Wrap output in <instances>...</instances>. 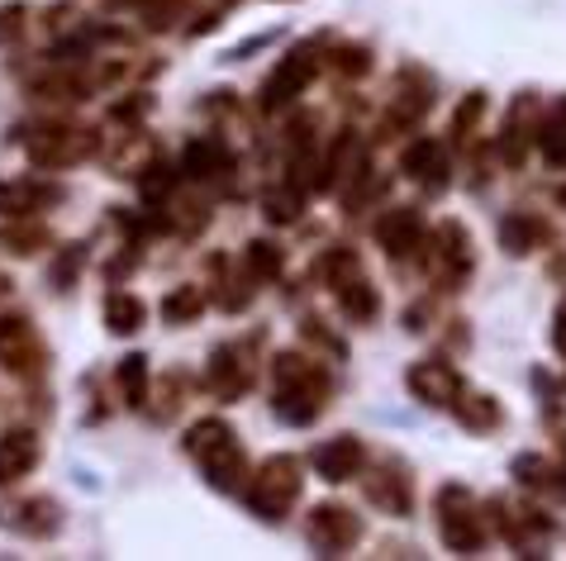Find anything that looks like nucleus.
I'll return each mask as SVG.
<instances>
[{
  "instance_id": "17",
  "label": "nucleus",
  "mask_w": 566,
  "mask_h": 561,
  "mask_svg": "<svg viewBox=\"0 0 566 561\" xmlns=\"http://www.w3.org/2000/svg\"><path fill=\"white\" fill-rule=\"evenodd\" d=\"M371 239H376V247H381L390 262H410V257L423 253L429 229H423V214L415 205H396V210H386L381 220H376Z\"/></svg>"
},
{
  "instance_id": "4",
  "label": "nucleus",
  "mask_w": 566,
  "mask_h": 561,
  "mask_svg": "<svg viewBox=\"0 0 566 561\" xmlns=\"http://www.w3.org/2000/svg\"><path fill=\"white\" fill-rule=\"evenodd\" d=\"M305 495V462L295 452H272L262 466H253V480L243 490V505L262 523H281L286 514L301 505Z\"/></svg>"
},
{
  "instance_id": "24",
  "label": "nucleus",
  "mask_w": 566,
  "mask_h": 561,
  "mask_svg": "<svg viewBox=\"0 0 566 561\" xmlns=\"http://www.w3.org/2000/svg\"><path fill=\"white\" fill-rule=\"evenodd\" d=\"M538 138V100L533 96H518L505 115V129H500V158L510 167H518L528 158V144Z\"/></svg>"
},
{
  "instance_id": "20",
  "label": "nucleus",
  "mask_w": 566,
  "mask_h": 561,
  "mask_svg": "<svg viewBox=\"0 0 566 561\" xmlns=\"http://www.w3.org/2000/svg\"><path fill=\"white\" fill-rule=\"evenodd\" d=\"M405 385H410V395L419 404H429V410H452V400L467 391L458 367L443 362V357H423V362H415L405 371Z\"/></svg>"
},
{
  "instance_id": "19",
  "label": "nucleus",
  "mask_w": 566,
  "mask_h": 561,
  "mask_svg": "<svg viewBox=\"0 0 566 561\" xmlns=\"http://www.w3.org/2000/svg\"><path fill=\"white\" fill-rule=\"evenodd\" d=\"M181 177L200 186H229L233 181V148L219 134H196L181 148Z\"/></svg>"
},
{
  "instance_id": "34",
  "label": "nucleus",
  "mask_w": 566,
  "mask_h": 561,
  "mask_svg": "<svg viewBox=\"0 0 566 561\" xmlns=\"http://www.w3.org/2000/svg\"><path fill=\"white\" fill-rule=\"evenodd\" d=\"M181 395H186V371H167V377L153 381L148 391V414L157 424H171V419L181 414Z\"/></svg>"
},
{
  "instance_id": "10",
  "label": "nucleus",
  "mask_w": 566,
  "mask_h": 561,
  "mask_svg": "<svg viewBox=\"0 0 566 561\" xmlns=\"http://www.w3.org/2000/svg\"><path fill=\"white\" fill-rule=\"evenodd\" d=\"M206 391L219 400V404H239L248 391L258 385V352L253 342H219L206 362Z\"/></svg>"
},
{
  "instance_id": "33",
  "label": "nucleus",
  "mask_w": 566,
  "mask_h": 561,
  "mask_svg": "<svg viewBox=\"0 0 566 561\" xmlns=\"http://www.w3.org/2000/svg\"><path fill=\"white\" fill-rule=\"evenodd\" d=\"M243 267L258 276V286H272V280H281V272H286V247L272 239H253L243 247Z\"/></svg>"
},
{
  "instance_id": "2",
  "label": "nucleus",
  "mask_w": 566,
  "mask_h": 561,
  "mask_svg": "<svg viewBox=\"0 0 566 561\" xmlns=\"http://www.w3.org/2000/svg\"><path fill=\"white\" fill-rule=\"evenodd\" d=\"M181 452L196 462V472L206 476L210 490L243 500L248 480H253V462H248V447L233 433V424H224V419H196L181 438Z\"/></svg>"
},
{
  "instance_id": "23",
  "label": "nucleus",
  "mask_w": 566,
  "mask_h": 561,
  "mask_svg": "<svg viewBox=\"0 0 566 561\" xmlns=\"http://www.w3.org/2000/svg\"><path fill=\"white\" fill-rule=\"evenodd\" d=\"M491 514H495V528H500V533H505V538L514 542L518 552H533V548H538V542H543L547 533H553V523H547L538 509H528V505L495 500V505H491Z\"/></svg>"
},
{
  "instance_id": "11",
  "label": "nucleus",
  "mask_w": 566,
  "mask_h": 561,
  "mask_svg": "<svg viewBox=\"0 0 566 561\" xmlns=\"http://www.w3.org/2000/svg\"><path fill=\"white\" fill-rule=\"evenodd\" d=\"M361 533H367L361 514L338 500H324L305 514V542L314 548V557H348L361 542Z\"/></svg>"
},
{
  "instance_id": "26",
  "label": "nucleus",
  "mask_w": 566,
  "mask_h": 561,
  "mask_svg": "<svg viewBox=\"0 0 566 561\" xmlns=\"http://www.w3.org/2000/svg\"><path fill=\"white\" fill-rule=\"evenodd\" d=\"M43 247H53L49 224H39V220H6L0 224V253L6 257H39Z\"/></svg>"
},
{
  "instance_id": "42",
  "label": "nucleus",
  "mask_w": 566,
  "mask_h": 561,
  "mask_svg": "<svg viewBox=\"0 0 566 561\" xmlns=\"http://www.w3.org/2000/svg\"><path fill=\"white\" fill-rule=\"evenodd\" d=\"M10 290H14V280H10L6 272H0V300H10Z\"/></svg>"
},
{
  "instance_id": "9",
  "label": "nucleus",
  "mask_w": 566,
  "mask_h": 561,
  "mask_svg": "<svg viewBox=\"0 0 566 561\" xmlns=\"http://www.w3.org/2000/svg\"><path fill=\"white\" fill-rule=\"evenodd\" d=\"M53 352L49 342H43L39 324L29 315H0V367L10 371V377L20 381H39L43 371H49Z\"/></svg>"
},
{
  "instance_id": "13",
  "label": "nucleus",
  "mask_w": 566,
  "mask_h": 561,
  "mask_svg": "<svg viewBox=\"0 0 566 561\" xmlns=\"http://www.w3.org/2000/svg\"><path fill=\"white\" fill-rule=\"evenodd\" d=\"M429 110H433V82L423 72H415V67H405L400 76H396V91L386 96V110H381V138H400V134H410V129H419L423 119H429Z\"/></svg>"
},
{
  "instance_id": "41",
  "label": "nucleus",
  "mask_w": 566,
  "mask_h": 561,
  "mask_svg": "<svg viewBox=\"0 0 566 561\" xmlns=\"http://www.w3.org/2000/svg\"><path fill=\"white\" fill-rule=\"evenodd\" d=\"M553 342L566 352V300H562V309H557V329H553Z\"/></svg>"
},
{
  "instance_id": "5",
  "label": "nucleus",
  "mask_w": 566,
  "mask_h": 561,
  "mask_svg": "<svg viewBox=\"0 0 566 561\" xmlns=\"http://www.w3.org/2000/svg\"><path fill=\"white\" fill-rule=\"evenodd\" d=\"M319 276H324L328 295H334V305L343 309V319L361 324V329L376 324V315H381V290L371 286L357 247H328L319 257Z\"/></svg>"
},
{
  "instance_id": "3",
  "label": "nucleus",
  "mask_w": 566,
  "mask_h": 561,
  "mask_svg": "<svg viewBox=\"0 0 566 561\" xmlns=\"http://www.w3.org/2000/svg\"><path fill=\"white\" fill-rule=\"evenodd\" d=\"M24 152L39 171H67L82 167L91 158H101L105 134L91 129V124H67V119H39L34 129H24Z\"/></svg>"
},
{
  "instance_id": "39",
  "label": "nucleus",
  "mask_w": 566,
  "mask_h": 561,
  "mask_svg": "<svg viewBox=\"0 0 566 561\" xmlns=\"http://www.w3.org/2000/svg\"><path fill=\"white\" fill-rule=\"evenodd\" d=\"M481 115H485V96H481V91H471V96L458 105V115H452V138H458V144H467Z\"/></svg>"
},
{
  "instance_id": "6",
  "label": "nucleus",
  "mask_w": 566,
  "mask_h": 561,
  "mask_svg": "<svg viewBox=\"0 0 566 561\" xmlns=\"http://www.w3.org/2000/svg\"><path fill=\"white\" fill-rule=\"evenodd\" d=\"M319 72H324V39H310V43H295V49H286L276 57V67L266 72V82H262V96L258 105L266 115H281V110H291L295 100L305 96V91L319 82Z\"/></svg>"
},
{
  "instance_id": "8",
  "label": "nucleus",
  "mask_w": 566,
  "mask_h": 561,
  "mask_svg": "<svg viewBox=\"0 0 566 561\" xmlns=\"http://www.w3.org/2000/svg\"><path fill=\"white\" fill-rule=\"evenodd\" d=\"M423 272L433 276L438 290H462L471 267H476V253H471V233L462 220H443L433 224L429 243H423Z\"/></svg>"
},
{
  "instance_id": "28",
  "label": "nucleus",
  "mask_w": 566,
  "mask_h": 561,
  "mask_svg": "<svg viewBox=\"0 0 566 561\" xmlns=\"http://www.w3.org/2000/svg\"><path fill=\"white\" fill-rule=\"evenodd\" d=\"M148 324V305L134 290H109L105 295V329L115 338H134Z\"/></svg>"
},
{
  "instance_id": "16",
  "label": "nucleus",
  "mask_w": 566,
  "mask_h": 561,
  "mask_svg": "<svg viewBox=\"0 0 566 561\" xmlns=\"http://www.w3.org/2000/svg\"><path fill=\"white\" fill-rule=\"evenodd\" d=\"M310 472L324 480V486H343V480H357L367 472V443L357 433H334V438L314 443L310 452Z\"/></svg>"
},
{
  "instance_id": "35",
  "label": "nucleus",
  "mask_w": 566,
  "mask_h": 561,
  "mask_svg": "<svg viewBox=\"0 0 566 561\" xmlns=\"http://www.w3.org/2000/svg\"><path fill=\"white\" fill-rule=\"evenodd\" d=\"M386 191H390V181H386L376 167H367L357 181L343 186L338 200H343V210H348V214H361V210H371V205H376V200H381Z\"/></svg>"
},
{
  "instance_id": "14",
  "label": "nucleus",
  "mask_w": 566,
  "mask_h": 561,
  "mask_svg": "<svg viewBox=\"0 0 566 561\" xmlns=\"http://www.w3.org/2000/svg\"><path fill=\"white\" fill-rule=\"evenodd\" d=\"M361 490H367V500L381 514H390V519H410L415 514V480L400 457H386V462H376L371 472H361Z\"/></svg>"
},
{
  "instance_id": "30",
  "label": "nucleus",
  "mask_w": 566,
  "mask_h": 561,
  "mask_svg": "<svg viewBox=\"0 0 566 561\" xmlns=\"http://www.w3.org/2000/svg\"><path fill=\"white\" fill-rule=\"evenodd\" d=\"M543 243H547V229H543V220H533V214H505V220H500V247H505L510 257H528V253H538Z\"/></svg>"
},
{
  "instance_id": "15",
  "label": "nucleus",
  "mask_w": 566,
  "mask_h": 561,
  "mask_svg": "<svg viewBox=\"0 0 566 561\" xmlns=\"http://www.w3.org/2000/svg\"><path fill=\"white\" fill-rule=\"evenodd\" d=\"M67 200V186L53 177H6L0 181V220H34L43 210H57Z\"/></svg>"
},
{
  "instance_id": "7",
  "label": "nucleus",
  "mask_w": 566,
  "mask_h": 561,
  "mask_svg": "<svg viewBox=\"0 0 566 561\" xmlns=\"http://www.w3.org/2000/svg\"><path fill=\"white\" fill-rule=\"evenodd\" d=\"M433 514H438V538H443L448 552L471 557V552L485 548V514H481V500L467 486H458V480L438 486Z\"/></svg>"
},
{
  "instance_id": "27",
  "label": "nucleus",
  "mask_w": 566,
  "mask_h": 561,
  "mask_svg": "<svg viewBox=\"0 0 566 561\" xmlns=\"http://www.w3.org/2000/svg\"><path fill=\"white\" fill-rule=\"evenodd\" d=\"M206 305H210L206 286H171L163 295V305H157V315H163L167 329H186V324H196L200 315H206Z\"/></svg>"
},
{
  "instance_id": "38",
  "label": "nucleus",
  "mask_w": 566,
  "mask_h": 561,
  "mask_svg": "<svg viewBox=\"0 0 566 561\" xmlns=\"http://www.w3.org/2000/svg\"><path fill=\"white\" fill-rule=\"evenodd\" d=\"M538 148L553 167H566V100H557V110L538 124Z\"/></svg>"
},
{
  "instance_id": "29",
  "label": "nucleus",
  "mask_w": 566,
  "mask_h": 561,
  "mask_svg": "<svg viewBox=\"0 0 566 561\" xmlns=\"http://www.w3.org/2000/svg\"><path fill=\"white\" fill-rule=\"evenodd\" d=\"M305 205H310V191L301 181H276V186H266V195H262V214L272 224H295L305 214Z\"/></svg>"
},
{
  "instance_id": "36",
  "label": "nucleus",
  "mask_w": 566,
  "mask_h": 561,
  "mask_svg": "<svg viewBox=\"0 0 566 561\" xmlns=\"http://www.w3.org/2000/svg\"><path fill=\"white\" fill-rule=\"evenodd\" d=\"M134 181H138V195H144L148 205L157 210V205H167V200L177 195V181H181V171H171L167 162H157V158H153L144 171H138Z\"/></svg>"
},
{
  "instance_id": "22",
  "label": "nucleus",
  "mask_w": 566,
  "mask_h": 561,
  "mask_svg": "<svg viewBox=\"0 0 566 561\" xmlns=\"http://www.w3.org/2000/svg\"><path fill=\"white\" fill-rule=\"evenodd\" d=\"M39 462H43V438L34 428H6L0 433V490L20 486Z\"/></svg>"
},
{
  "instance_id": "18",
  "label": "nucleus",
  "mask_w": 566,
  "mask_h": 561,
  "mask_svg": "<svg viewBox=\"0 0 566 561\" xmlns=\"http://www.w3.org/2000/svg\"><path fill=\"white\" fill-rule=\"evenodd\" d=\"M206 272H210V280H206L210 305H219L224 315H243V309L253 305V295H258V276L243 267V257L233 262V257H224V253H214V257L206 262Z\"/></svg>"
},
{
  "instance_id": "40",
  "label": "nucleus",
  "mask_w": 566,
  "mask_h": 561,
  "mask_svg": "<svg viewBox=\"0 0 566 561\" xmlns=\"http://www.w3.org/2000/svg\"><path fill=\"white\" fill-rule=\"evenodd\" d=\"M29 34V10L24 6H6L0 10V49H14Z\"/></svg>"
},
{
  "instance_id": "25",
  "label": "nucleus",
  "mask_w": 566,
  "mask_h": 561,
  "mask_svg": "<svg viewBox=\"0 0 566 561\" xmlns=\"http://www.w3.org/2000/svg\"><path fill=\"white\" fill-rule=\"evenodd\" d=\"M115 385H119V400L129 410H148V391H153V367L144 352H129L115 362Z\"/></svg>"
},
{
  "instance_id": "32",
  "label": "nucleus",
  "mask_w": 566,
  "mask_h": 561,
  "mask_svg": "<svg viewBox=\"0 0 566 561\" xmlns=\"http://www.w3.org/2000/svg\"><path fill=\"white\" fill-rule=\"evenodd\" d=\"M452 414H458V424L467 433H491V428H500V419H505L495 395H476V391H462L452 400Z\"/></svg>"
},
{
  "instance_id": "12",
  "label": "nucleus",
  "mask_w": 566,
  "mask_h": 561,
  "mask_svg": "<svg viewBox=\"0 0 566 561\" xmlns=\"http://www.w3.org/2000/svg\"><path fill=\"white\" fill-rule=\"evenodd\" d=\"M0 528L29 542H53L67 528V509L53 495H14V500H0Z\"/></svg>"
},
{
  "instance_id": "37",
  "label": "nucleus",
  "mask_w": 566,
  "mask_h": 561,
  "mask_svg": "<svg viewBox=\"0 0 566 561\" xmlns=\"http://www.w3.org/2000/svg\"><path fill=\"white\" fill-rule=\"evenodd\" d=\"M86 272V243H67V247H57V257H53V272H49V286L57 295H67L76 286V276Z\"/></svg>"
},
{
  "instance_id": "21",
  "label": "nucleus",
  "mask_w": 566,
  "mask_h": 561,
  "mask_svg": "<svg viewBox=\"0 0 566 561\" xmlns=\"http://www.w3.org/2000/svg\"><path fill=\"white\" fill-rule=\"evenodd\" d=\"M400 171H405L410 181H419L429 195L448 191V181H452L448 148L438 144V138H415V144H405V152H400Z\"/></svg>"
},
{
  "instance_id": "31",
  "label": "nucleus",
  "mask_w": 566,
  "mask_h": 561,
  "mask_svg": "<svg viewBox=\"0 0 566 561\" xmlns=\"http://www.w3.org/2000/svg\"><path fill=\"white\" fill-rule=\"evenodd\" d=\"M324 67L343 76V82H361L376 62H371V49L367 43H353V39H343V43H328L324 39Z\"/></svg>"
},
{
  "instance_id": "1",
  "label": "nucleus",
  "mask_w": 566,
  "mask_h": 561,
  "mask_svg": "<svg viewBox=\"0 0 566 561\" xmlns=\"http://www.w3.org/2000/svg\"><path fill=\"white\" fill-rule=\"evenodd\" d=\"M334 400V371L314 352L286 348L272 357V414L286 428H310Z\"/></svg>"
}]
</instances>
